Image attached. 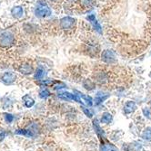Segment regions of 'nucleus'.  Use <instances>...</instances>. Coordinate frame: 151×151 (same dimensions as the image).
I'll return each instance as SVG.
<instances>
[{
	"label": "nucleus",
	"instance_id": "obj_1",
	"mask_svg": "<svg viewBox=\"0 0 151 151\" xmlns=\"http://www.w3.org/2000/svg\"><path fill=\"white\" fill-rule=\"evenodd\" d=\"M13 43H14V36L10 33L7 32L0 35V45L1 46L7 47L12 45Z\"/></svg>",
	"mask_w": 151,
	"mask_h": 151
},
{
	"label": "nucleus",
	"instance_id": "obj_2",
	"mask_svg": "<svg viewBox=\"0 0 151 151\" xmlns=\"http://www.w3.org/2000/svg\"><path fill=\"white\" fill-rule=\"evenodd\" d=\"M41 3H42L43 5L42 6H39L36 9V11H35L36 16L38 17H45L49 16L50 14H51V11H50L49 7L46 5V3H43V2H41Z\"/></svg>",
	"mask_w": 151,
	"mask_h": 151
},
{
	"label": "nucleus",
	"instance_id": "obj_3",
	"mask_svg": "<svg viewBox=\"0 0 151 151\" xmlns=\"http://www.w3.org/2000/svg\"><path fill=\"white\" fill-rule=\"evenodd\" d=\"M101 58H102V61L107 63H113L117 60L114 52L111 51V50H105V51H103V52L101 54Z\"/></svg>",
	"mask_w": 151,
	"mask_h": 151
},
{
	"label": "nucleus",
	"instance_id": "obj_4",
	"mask_svg": "<svg viewBox=\"0 0 151 151\" xmlns=\"http://www.w3.org/2000/svg\"><path fill=\"white\" fill-rule=\"evenodd\" d=\"M17 79L16 73H14L12 72H7L1 76V80L5 84H11Z\"/></svg>",
	"mask_w": 151,
	"mask_h": 151
},
{
	"label": "nucleus",
	"instance_id": "obj_5",
	"mask_svg": "<svg viewBox=\"0 0 151 151\" xmlns=\"http://www.w3.org/2000/svg\"><path fill=\"white\" fill-rule=\"evenodd\" d=\"M75 24V19L72 17H64L60 20V26L63 29H70Z\"/></svg>",
	"mask_w": 151,
	"mask_h": 151
},
{
	"label": "nucleus",
	"instance_id": "obj_6",
	"mask_svg": "<svg viewBox=\"0 0 151 151\" xmlns=\"http://www.w3.org/2000/svg\"><path fill=\"white\" fill-rule=\"evenodd\" d=\"M58 97L64 101H76L79 102V99L76 94H72L70 92H60L58 94Z\"/></svg>",
	"mask_w": 151,
	"mask_h": 151
},
{
	"label": "nucleus",
	"instance_id": "obj_7",
	"mask_svg": "<svg viewBox=\"0 0 151 151\" xmlns=\"http://www.w3.org/2000/svg\"><path fill=\"white\" fill-rule=\"evenodd\" d=\"M78 99H79V103H82V104H86L88 106H91L93 104V101H92V98L90 96H88V95H85L83 93H80V92H77V94H76Z\"/></svg>",
	"mask_w": 151,
	"mask_h": 151
},
{
	"label": "nucleus",
	"instance_id": "obj_8",
	"mask_svg": "<svg viewBox=\"0 0 151 151\" xmlns=\"http://www.w3.org/2000/svg\"><path fill=\"white\" fill-rule=\"evenodd\" d=\"M87 19L93 24V26H94V28L97 30L99 34H101L102 33V28H101V25L99 24V23L98 22V20H97V18H96V17L94 16V15H90V16H88V17H87Z\"/></svg>",
	"mask_w": 151,
	"mask_h": 151
},
{
	"label": "nucleus",
	"instance_id": "obj_9",
	"mask_svg": "<svg viewBox=\"0 0 151 151\" xmlns=\"http://www.w3.org/2000/svg\"><path fill=\"white\" fill-rule=\"evenodd\" d=\"M136 108V103L134 101H128L126 102V104L124 106V112L126 114H130L135 111Z\"/></svg>",
	"mask_w": 151,
	"mask_h": 151
},
{
	"label": "nucleus",
	"instance_id": "obj_10",
	"mask_svg": "<svg viewBox=\"0 0 151 151\" xmlns=\"http://www.w3.org/2000/svg\"><path fill=\"white\" fill-rule=\"evenodd\" d=\"M109 97V94L107 93H101V92H98L96 96V99H95V103L96 105H99L101 104L104 101H106L107 98Z\"/></svg>",
	"mask_w": 151,
	"mask_h": 151
},
{
	"label": "nucleus",
	"instance_id": "obj_11",
	"mask_svg": "<svg viewBox=\"0 0 151 151\" xmlns=\"http://www.w3.org/2000/svg\"><path fill=\"white\" fill-rule=\"evenodd\" d=\"M18 70L23 74H30L33 73V69L29 64H22Z\"/></svg>",
	"mask_w": 151,
	"mask_h": 151
},
{
	"label": "nucleus",
	"instance_id": "obj_12",
	"mask_svg": "<svg viewBox=\"0 0 151 151\" xmlns=\"http://www.w3.org/2000/svg\"><path fill=\"white\" fill-rule=\"evenodd\" d=\"M11 13L13 17H15L16 18H21L23 17V8L21 6H16L11 10Z\"/></svg>",
	"mask_w": 151,
	"mask_h": 151
},
{
	"label": "nucleus",
	"instance_id": "obj_13",
	"mask_svg": "<svg viewBox=\"0 0 151 151\" xmlns=\"http://www.w3.org/2000/svg\"><path fill=\"white\" fill-rule=\"evenodd\" d=\"M46 75V72L45 70L43 69L42 67H39L36 69V73H35V75H34V78L35 80L36 81H40V80H42L44 78V76Z\"/></svg>",
	"mask_w": 151,
	"mask_h": 151
},
{
	"label": "nucleus",
	"instance_id": "obj_14",
	"mask_svg": "<svg viewBox=\"0 0 151 151\" xmlns=\"http://www.w3.org/2000/svg\"><path fill=\"white\" fill-rule=\"evenodd\" d=\"M16 134H18V135H23L26 138H30V137H35L36 135L28 129H18L15 131Z\"/></svg>",
	"mask_w": 151,
	"mask_h": 151
},
{
	"label": "nucleus",
	"instance_id": "obj_15",
	"mask_svg": "<svg viewBox=\"0 0 151 151\" xmlns=\"http://www.w3.org/2000/svg\"><path fill=\"white\" fill-rule=\"evenodd\" d=\"M93 127H94V129L96 131V133L98 134V136L99 137V138H102V136H104V132L101 129V127L99 126L98 124V121L97 119H95L93 121Z\"/></svg>",
	"mask_w": 151,
	"mask_h": 151
},
{
	"label": "nucleus",
	"instance_id": "obj_16",
	"mask_svg": "<svg viewBox=\"0 0 151 151\" xmlns=\"http://www.w3.org/2000/svg\"><path fill=\"white\" fill-rule=\"evenodd\" d=\"M113 119V116L108 113V112H105L102 114V117H101V123H105V124H108V123H110Z\"/></svg>",
	"mask_w": 151,
	"mask_h": 151
},
{
	"label": "nucleus",
	"instance_id": "obj_17",
	"mask_svg": "<svg viewBox=\"0 0 151 151\" xmlns=\"http://www.w3.org/2000/svg\"><path fill=\"white\" fill-rule=\"evenodd\" d=\"M23 101H24L25 106L27 108H31L35 104V101L30 97L29 95H25L23 97Z\"/></svg>",
	"mask_w": 151,
	"mask_h": 151
},
{
	"label": "nucleus",
	"instance_id": "obj_18",
	"mask_svg": "<svg viewBox=\"0 0 151 151\" xmlns=\"http://www.w3.org/2000/svg\"><path fill=\"white\" fill-rule=\"evenodd\" d=\"M141 137H142L144 139H146V140H151V127L147 128L143 131Z\"/></svg>",
	"mask_w": 151,
	"mask_h": 151
},
{
	"label": "nucleus",
	"instance_id": "obj_19",
	"mask_svg": "<svg viewBox=\"0 0 151 151\" xmlns=\"http://www.w3.org/2000/svg\"><path fill=\"white\" fill-rule=\"evenodd\" d=\"M50 95V91L47 88H42L39 91V97L41 99H46Z\"/></svg>",
	"mask_w": 151,
	"mask_h": 151
},
{
	"label": "nucleus",
	"instance_id": "obj_20",
	"mask_svg": "<svg viewBox=\"0 0 151 151\" xmlns=\"http://www.w3.org/2000/svg\"><path fill=\"white\" fill-rule=\"evenodd\" d=\"M102 151H117V147L111 144H106L102 147Z\"/></svg>",
	"mask_w": 151,
	"mask_h": 151
},
{
	"label": "nucleus",
	"instance_id": "obj_21",
	"mask_svg": "<svg viewBox=\"0 0 151 151\" xmlns=\"http://www.w3.org/2000/svg\"><path fill=\"white\" fill-rule=\"evenodd\" d=\"M53 87L55 90H59V89H63L66 88V84L63 83V82H59V81H55V83L53 84Z\"/></svg>",
	"mask_w": 151,
	"mask_h": 151
},
{
	"label": "nucleus",
	"instance_id": "obj_22",
	"mask_svg": "<svg viewBox=\"0 0 151 151\" xmlns=\"http://www.w3.org/2000/svg\"><path fill=\"white\" fill-rule=\"evenodd\" d=\"M84 86L87 90H93L94 89V83L91 82L90 81L87 80L85 82H84Z\"/></svg>",
	"mask_w": 151,
	"mask_h": 151
},
{
	"label": "nucleus",
	"instance_id": "obj_23",
	"mask_svg": "<svg viewBox=\"0 0 151 151\" xmlns=\"http://www.w3.org/2000/svg\"><path fill=\"white\" fill-rule=\"evenodd\" d=\"M142 111H143V114H144V116H145L146 118L151 119V111H149V109H148V108H146V107L143 108Z\"/></svg>",
	"mask_w": 151,
	"mask_h": 151
},
{
	"label": "nucleus",
	"instance_id": "obj_24",
	"mask_svg": "<svg viewBox=\"0 0 151 151\" xmlns=\"http://www.w3.org/2000/svg\"><path fill=\"white\" fill-rule=\"evenodd\" d=\"M82 111H84V113H85L88 118H92L93 113H92V111H90L89 109H88V108H86V107H82Z\"/></svg>",
	"mask_w": 151,
	"mask_h": 151
},
{
	"label": "nucleus",
	"instance_id": "obj_25",
	"mask_svg": "<svg viewBox=\"0 0 151 151\" xmlns=\"http://www.w3.org/2000/svg\"><path fill=\"white\" fill-rule=\"evenodd\" d=\"M4 115H5L6 121H7V123H11V122L14 120V116H13V115H11V114H9V113H4Z\"/></svg>",
	"mask_w": 151,
	"mask_h": 151
},
{
	"label": "nucleus",
	"instance_id": "obj_26",
	"mask_svg": "<svg viewBox=\"0 0 151 151\" xmlns=\"http://www.w3.org/2000/svg\"><path fill=\"white\" fill-rule=\"evenodd\" d=\"M6 135H7L6 131L3 129L0 128V141H2L6 138Z\"/></svg>",
	"mask_w": 151,
	"mask_h": 151
},
{
	"label": "nucleus",
	"instance_id": "obj_27",
	"mask_svg": "<svg viewBox=\"0 0 151 151\" xmlns=\"http://www.w3.org/2000/svg\"><path fill=\"white\" fill-rule=\"evenodd\" d=\"M51 1H55V0H51Z\"/></svg>",
	"mask_w": 151,
	"mask_h": 151
},
{
	"label": "nucleus",
	"instance_id": "obj_28",
	"mask_svg": "<svg viewBox=\"0 0 151 151\" xmlns=\"http://www.w3.org/2000/svg\"><path fill=\"white\" fill-rule=\"evenodd\" d=\"M150 106H151V101H150Z\"/></svg>",
	"mask_w": 151,
	"mask_h": 151
}]
</instances>
